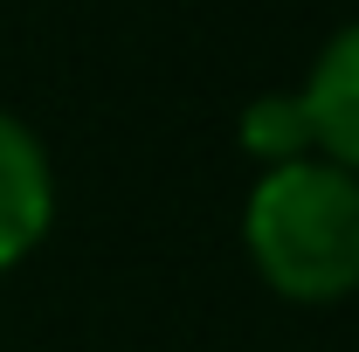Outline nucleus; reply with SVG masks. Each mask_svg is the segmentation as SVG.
I'll return each mask as SVG.
<instances>
[{
  "instance_id": "obj_3",
  "label": "nucleus",
  "mask_w": 359,
  "mask_h": 352,
  "mask_svg": "<svg viewBox=\"0 0 359 352\" xmlns=\"http://www.w3.org/2000/svg\"><path fill=\"white\" fill-rule=\"evenodd\" d=\"M297 104H304V125H311V152L359 173V21H346L318 48Z\"/></svg>"
},
{
  "instance_id": "obj_4",
  "label": "nucleus",
  "mask_w": 359,
  "mask_h": 352,
  "mask_svg": "<svg viewBox=\"0 0 359 352\" xmlns=\"http://www.w3.org/2000/svg\"><path fill=\"white\" fill-rule=\"evenodd\" d=\"M235 132H242V152H249L256 166H290V159H304V152H311V125H304V104H297V90L249 97Z\"/></svg>"
},
{
  "instance_id": "obj_1",
  "label": "nucleus",
  "mask_w": 359,
  "mask_h": 352,
  "mask_svg": "<svg viewBox=\"0 0 359 352\" xmlns=\"http://www.w3.org/2000/svg\"><path fill=\"white\" fill-rule=\"evenodd\" d=\"M242 249L276 297L346 304L359 290V173L318 152L263 166L242 201Z\"/></svg>"
},
{
  "instance_id": "obj_2",
  "label": "nucleus",
  "mask_w": 359,
  "mask_h": 352,
  "mask_svg": "<svg viewBox=\"0 0 359 352\" xmlns=\"http://www.w3.org/2000/svg\"><path fill=\"white\" fill-rule=\"evenodd\" d=\"M48 221H55V166L42 138L28 132V118L0 104V269L28 263L42 249Z\"/></svg>"
}]
</instances>
